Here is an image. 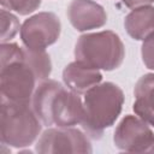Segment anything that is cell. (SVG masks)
Here are the masks:
<instances>
[{
	"mask_svg": "<svg viewBox=\"0 0 154 154\" xmlns=\"http://www.w3.org/2000/svg\"><path fill=\"white\" fill-rule=\"evenodd\" d=\"M31 106L46 126L69 128L82 122L84 107L78 94L66 90L54 79H45L35 89Z\"/></svg>",
	"mask_w": 154,
	"mask_h": 154,
	"instance_id": "6da1fadb",
	"label": "cell"
},
{
	"mask_svg": "<svg viewBox=\"0 0 154 154\" xmlns=\"http://www.w3.org/2000/svg\"><path fill=\"white\" fill-rule=\"evenodd\" d=\"M124 103L123 90L112 82L99 83L84 93V116L81 125L91 138H101L105 129L120 116Z\"/></svg>",
	"mask_w": 154,
	"mask_h": 154,
	"instance_id": "7a4b0ae2",
	"label": "cell"
},
{
	"mask_svg": "<svg viewBox=\"0 0 154 154\" xmlns=\"http://www.w3.org/2000/svg\"><path fill=\"white\" fill-rule=\"evenodd\" d=\"M124 57V43L111 30L83 34L75 46L76 60L96 70L113 71L122 65Z\"/></svg>",
	"mask_w": 154,
	"mask_h": 154,
	"instance_id": "3957f363",
	"label": "cell"
},
{
	"mask_svg": "<svg viewBox=\"0 0 154 154\" xmlns=\"http://www.w3.org/2000/svg\"><path fill=\"white\" fill-rule=\"evenodd\" d=\"M41 120L29 103L2 101L0 134L2 144L14 148L29 147L41 132Z\"/></svg>",
	"mask_w": 154,
	"mask_h": 154,
	"instance_id": "277c9868",
	"label": "cell"
},
{
	"mask_svg": "<svg viewBox=\"0 0 154 154\" xmlns=\"http://www.w3.org/2000/svg\"><path fill=\"white\" fill-rule=\"evenodd\" d=\"M36 82V76L24 61V57L1 64L0 90L2 101L30 103Z\"/></svg>",
	"mask_w": 154,
	"mask_h": 154,
	"instance_id": "5b68a950",
	"label": "cell"
},
{
	"mask_svg": "<svg viewBox=\"0 0 154 154\" xmlns=\"http://www.w3.org/2000/svg\"><path fill=\"white\" fill-rule=\"evenodd\" d=\"M113 142L123 152L154 154V134L140 117L125 116L116 128Z\"/></svg>",
	"mask_w": 154,
	"mask_h": 154,
	"instance_id": "8992f818",
	"label": "cell"
},
{
	"mask_svg": "<svg viewBox=\"0 0 154 154\" xmlns=\"http://www.w3.org/2000/svg\"><path fill=\"white\" fill-rule=\"evenodd\" d=\"M35 150L41 154L59 153H83L93 152L88 137L78 129L69 128H49L38 138Z\"/></svg>",
	"mask_w": 154,
	"mask_h": 154,
	"instance_id": "52a82bcc",
	"label": "cell"
},
{
	"mask_svg": "<svg viewBox=\"0 0 154 154\" xmlns=\"http://www.w3.org/2000/svg\"><path fill=\"white\" fill-rule=\"evenodd\" d=\"M61 23L53 12H38L20 26V40L30 49H46L55 43L60 36Z\"/></svg>",
	"mask_w": 154,
	"mask_h": 154,
	"instance_id": "ba28073f",
	"label": "cell"
},
{
	"mask_svg": "<svg viewBox=\"0 0 154 154\" xmlns=\"http://www.w3.org/2000/svg\"><path fill=\"white\" fill-rule=\"evenodd\" d=\"M67 18L77 31L99 29L107 22L105 8L93 0H72L67 7Z\"/></svg>",
	"mask_w": 154,
	"mask_h": 154,
	"instance_id": "9c48e42d",
	"label": "cell"
},
{
	"mask_svg": "<svg viewBox=\"0 0 154 154\" xmlns=\"http://www.w3.org/2000/svg\"><path fill=\"white\" fill-rule=\"evenodd\" d=\"M63 81L71 91L84 94L102 81V75L99 70L76 60L65 66L63 71Z\"/></svg>",
	"mask_w": 154,
	"mask_h": 154,
	"instance_id": "30bf717a",
	"label": "cell"
},
{
	"mask_svg": "<svg viewBox=\"0 0 154 154\" xmlns=\"http://www.w3.org/2000/svg\"><path fill=\"white\" fill-rule=\"evenodd\" d=\"M134 95V112L154 128V73H146L137 81Z\"/></svg>",
	"mask_w": 154,
	"mask_h": 154,
	"instance_id": "8fae6325",
	"label": "cell"
},
{
	"mask_svg": "<svg viewBox=\"0 0 154 154\" xmlns=\"http://www.w3.org/2000/svg\"><path fill=\"white\" fill-rule=\"evenodd\" d=\"M124 26L130 37L143 41L154 32V6L146 5L135 7L124 19Z\"/></svg>",
	"mask_w": 154,
	"mask_h": 154,
	"instance_id": "7c38bea8",
	"label": "cell"
},
{
	"mask_svg": "<svg viewBox=\"0 0 154 154\" xmlns=\"http://www.w3.org/2000/svg\"><path fill=\"white\" fill-rule=\"evenodd\" d=\"M24 61L32 70L36 79H48L52 72V61L46 49H30L24 46Z\"/></svg>",
	"mask_w": 154,
	"mask_h": 154,
	"instance_id": "4fadbf2b",
	"label": "cell"
},
{
	"mask_svg": "<svg viewBox=\"0 0 154 154\" xmlns=\"http://www.w3.org/2000/svg\"><path fill=\"white\" fill-rule=\"evenodd\" d=\"M0 16H1V43H4L16 36V34L20 29V24L18 18L6 8H2L0 11Z\"/></svg>",
	"mask_w": 154,
	"mask_h": 154,
	"instance_id": "5bb4252c",
	"label": "cell"
},
{
	"mask_svg": "<svg viewBox=\"0 0 154 154\" xmlns=\"http://www.w3.org/2000/svg\"><path fill=\"white\" fill-rule=\"evenodd\" d=\"M0 4L2 8L14 11L20 16H26L40 7L41 0H0Z\"/></svg>",
	"mask_w": 154,
	"mask_h": 154,
	"instance_id": "9a60e30c",
	"label": "cell"
},
{
	"mask_svg": "<svg viewBox=\"0 0 154 154\" xmlns=\"http://www.w3.org/2000/svg\"><path fill=\"white\" fill-rule=\"evenodd\" d=\"M142 61L147 69L154 70V32L148 35L142 43L141 47Z\"/></svg>",
	"mask_w": 154,
	"mask_h": 154,
	"instance_id": "2e32d148",
	"label": "cell"
},
{
	"mask_svg": "<svg viewBox=\"0 0 154 154\" xmlns=\"http://www.w3.org/2000/svg\"><path fill=\"white\" fill-rule=\"evenodd\" d=\"M123 4L129 7V8H135V7H140V6H146L149 5L152 2H154V0H122Z\"/></svg>",
	"mask_w": 154,
	"mask_h": 154,
	"instance_id": "e0dca14e",
	"label": "cell"
}]
</instances>
